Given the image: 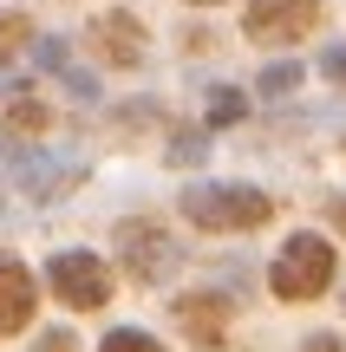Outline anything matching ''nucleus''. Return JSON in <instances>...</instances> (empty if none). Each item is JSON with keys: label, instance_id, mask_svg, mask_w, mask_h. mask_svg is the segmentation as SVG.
Wrapping results in <instances>:
<instances>
[{"label": "nucleus", "instance_id": "1", "mask_svg": "<svg viewBox=\"0 0 346 352\" xmlns=\"http://www.w3.org/2000/svg\"><path fill=\"white\" fill-rule=\"evenodd\" d=\"M274 215V202L248 183H196L183 189V222L203 235H235V228H261Z\"/></svg>", "mask_w": 346, "mask_h": 352}, {"label": "nucleus", "instance_id": "2", "mask_svg": "<svg viewBox=\"0 0 346 352\" xmlns=\"http://www.w3.org/2000/svg\"><path fill=\"white\" fill-rule=\"evenodd\" d=\"M327 287H334V241L307 235V228L288 235L281 254H274V267H268V294L288 300V307H301V300H321Z\"/></svg>", "mask_w": 346, "mask_h": 352}, {"label": "nucleus", "instance_id": "10", "mask_svg": "<svg viewBox=\"0 0 346 352\" xmlns=\"http://www.w3.org/2000/svg\"><path fill=\"white\" fill-rule=\"evenodd\" d=\"M26 33H33V20H26V13H0V65L26 46Z\"/></svg>", "mask_w": 346, "mask_h": 352}, {"label": "nucleus", "instance_id": "9", "mask_svg": "<svg viewBox=\"0 0 346 352\" xmlns=\"http://www.w3.org/2000/svg\"><path fill=\"white\" fill-rule=\"evenodd\" d=\"M0 131H7V138H39V131H52V111L39 98H20V104H7Z\"/></svg>", "mask_w": 346, "mask_h": 352}, {"label": "nucleus", "instance_id": "13", "mask_svg": "<svg viewBox=\"0 0 346 352\" xmlns=\"http://www.w3.org/2000/svg\"><path fill=\"white\" fill-rule=\"evenodd\" d=\"M334 222H340V228H346V202H334Z\"/></svg>", "mask_w": 346, "mask_h": 352}, {"label": "nucleus", "instance_id": "14", "mask_svg": "<svg viewBox=\"0 0 346 352\" xmlns=\"http://www.w3.org/2000/svg\"><path fill=\"white\" fill-rule=\"evenodd\" d=\"M190 7H222V0H190Z\"/></svg>", "mask_w": 346, "mask_h": 352}, {"label": "nucleus", "instance_id": "4", "mask_svg": "<svg viewBox=\"0 0 346 352\" xmlns=\"http://www.w3.org/2000/svg\"><path fill=\"white\" fill-rule=\"evenodd\" d=\"M321 20H327L321 0H248L242 7V33L255 39V46H294V39H307Z\"/></svg>", "mask_w": 346, "mask_h": 352}, {"label": "nucleus", "instance_id": "6", "mask_svg": "<svg viewBox=\"0 0 346 352\" xmlns=\"http://www.w3.org/2000/svg\"><path fill=\"white\" fill-rule=\"evenodd\" d=\"M118 248H125V267L138 280H164L170 261H177V248L157 222H118Z\"/></svg>", "mask_w": 346, "mask_h": 352}, {"label": "nucleus", "instance_id": "3", "mask_svg": "<svg viewBox=\"0 0 346 352\" xmlns=\"http://www.w3.org/2000/svg\"><path fill=\"white\" fill-rule=\"evenodd\" d=\"M46 287H52V300L72 307V314H98V307L111 300V267H105L98 254H85V248H65V254H52Z\"/></svg>", "mask_w": 346, "mask_h": 352}, {"label": "nucleus", "instance_id": "12", "mask_svg": "<svg viewBox=\"0 0 346 352\" xmlns=\"http://www.w3.org/2000/svg\"><path fill=\"white\" fill-rule=\"evenodd\" d=\"M301 352H346L334 333H314V340H301Z\"/></svg>", "mask_w": 346, "mask_h": 352}, {"label": "nucleus", "instance_id": "5", "mask_svg": "<svg viewBox=\"0 0 346 352\" xmlns=\"http://www.w3.org/2000/svg\"><path fill=\"white\" fill-rule=\"evenodd\" d=\"M85 46L98 52L105 65H118V72H131V65L144 59V26H138V13H98V20L85 26Z\"/></svg>", "mask_w": 346, "mask_h": 352}, {"label": "nucleus", "instance_id": "8", "mask_svg": "<svg viewBox=\"0 0 346 352\" xmlns=\"http://www.w3.org/2000/svg\"><path fill=\"white\" fill-rule=\"evenodd\" d=\"M177 327L190 333L203 352H216L222 327H229V300H222V294H183V300H177Z\"/></svg>", "mask_w": 346, "mask_h": 352}, {"label": "nucleus", "instance_id": "7", "mask_svg": "<svg viewBox=\"0 0 346 352\" xmlns=\"http://www.w3.org/2000/svg\"><path fill=\"white\" fill-rule=\"evenodd\" d=\"M39 307V280L20 261H0V333H26Z\"/></svg>", "mask_w": 346, "mask_h": 352}, {"label": "nucleus", "instance_id": "11", "mask_svg": "<svg viewBox=\"0 0 346 352\" xmlns=\"http://www.w3.org/2000/svg\"><path fill=\"white\" fill-rule=\"evenodd\" d=\"M98 352H164V346H157L151 333H138V327H118V333H111V340H105Z\"/></svg>", "mask_w": 346, "mask_h": 352}]
</instances>
